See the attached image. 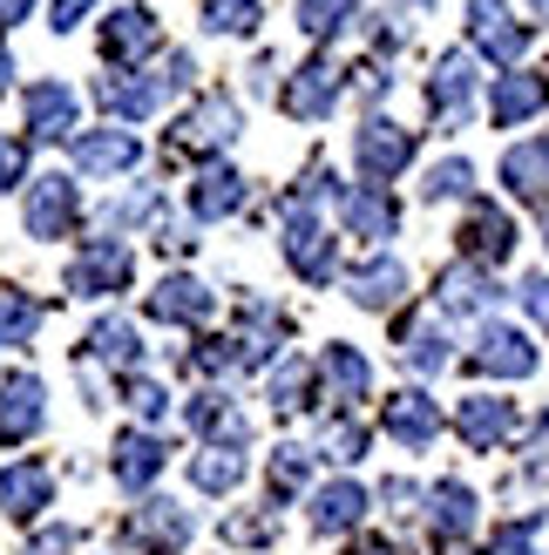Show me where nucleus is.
I'll use <instances>...</instances> for the list:
<instances>
[{"label": "nucleus", "instance_id": "obj_39", "mask_svg": "<svg viewBox=\"0 0 549 555\" xmlns=\"http://www.w3.org/2000/svg\"><path fill=\"white\" fill-rule=\"evenodd\" d=\"M469 190H475V163L448 156V163H434V170H427L421 197H427V204H448V197H469Z\"/></svg>", "mask_w": 549, "mask_h": 555}, {"label": "nucleus", "instance_id": "obj_15", "mask_svg": "<svg viewBox=\"0 0 549 555\" xmlns=\"http://www.w3.org/2000/svg\"><path fill=\"white\" fill-rule=\"evenodd\" d=\"M340 217H346V231L367 237V244H380V237L400 231V204H394L387 183H353L346 197H340Z\"/></svg>", "mask_w": 549, "mask_h": 555}, {"label": "nucleus", "instance_id": "obj_44", "mask_svg": "<svg viewBox=\"0 0 549 555\" xmlns=\"http://www.w3.org/2000/svg\"><path fill=\"white\" fill-rule=\"evenodd\" d=\"M488 555H536V515H529V521H509Z\"/></svg>", "mask_w": 549, "mask_h": 555}, {"label": "nucleus", "instance_id": "obj_51", "mask_svg": "<svg viewBox=\"0 0 549 555\" xmlns=\"http://www.w3.org/2000/svg\"><path fill=\"white\" fill-rule=\"evenodd\" d=\"M27 8H35V0H0V21L14 27V21H27Z\"/></svg>", "mask_w": 549, "mask_h": 555}, {"label": "nucleus", "instance_id": "obj_55", "mask_svg": "<svg viewBox=\"0 0 549 555\" xmlns=\"http://www.w3.org/2000/svg\"><path fill=\"white\" fill-rule=\"evenodd\" d=\"M346 555H380V548H346Z\"/></svg>", "mask_w": 549, "mask_h": 555}, {"label": "nucleus", "instance_id": "obj_49", "mask_svg": "<svg viewBox=\"0 0 549 555\" xmlns=\"http://www.w3.org/2000/svg\"><path fill=\"white\" fill-rule=\"evenodd\" d=\"M81 14H95V0H54V35H75Z\"/></svg>", "mask_w": 549, "mask_h": 555}, {"label": "nucleus", "instance_id": "obj_11", "mask_svg": "<svg viewBox=\"0 0 549 555\" xmlns=\"http://www.w3.org/2000/svg\"><path fill=\"white\" fill-rule=\"evenodd\" d=\"M21 217H27V231H35V237H68L75 217H81V190H75V177H35V183H27Z\"/></svg>", "mask_w": 549, "mask_h": 555}, {"label": "nucleus", "instance_id": "obj_46", "mask_svg": "<svg viewBox=\"0 0 549 555\" xmlns=\"http://www.w3.org/2000/svg\"><path fill=\"white\" fill-rule=\"evenodd\" d=\"M150 210H156V197H150V190H136V197H116V204H108V224H143Z\"/></svg>", "mask_w": 549, "mask_h": 555}, {"label": "nucleus", "instance_id": "obj_37", "mask_svg": "<svg viewBox=\"0 0 549 555\" xmlns=\"http://www.w3.org/2000/svg\"><path fill=\"white\" fill-rule=\"evenodd\" d=\"M353 14H360V0H298V27H306L312 41H333Z\"/></svg>", "mask_w": 549, "mask_h": 555}, {"label": "nucleus", "instance_id": "obj_25", "mask_svg": "<svg viewBox=\"0 0 549 555\" xmlns=\"http://www.w3.org/2000/svg\"><path fill=\"white\" fill-rule=\"evenodd\" d=\"M502 183H509L523 204H549V135L502 150Z\"/></svg>", "mask_w": 549, "mask_h": 555}, {"label": "nucleus", "instance_id": "obj_54", "mask_svg": "<svg viewBox=\"0 0 549 555\" xmlns=\"http://www.w3.org/2000/svg\"><path fill=\"white\" fill-rule=\"evenodd\" d=\"M529 8H536V21H549V0H529Z\"/></svg>", "mask_w": 549, "mask_h": 555}, {"label": "nucleus", "instance_id": "obj_8", "mask_svg": "<svg viewBox=\"0 0 549 555\" xmlns=\"http://www.w3.org/2000/svg\"><path fill=\"white\" fill-rule=\"evenodd\" d=\"M340 81H346V75L325 62V54H312V62H306V68H292V81L279 89V108H285L292 122H319V116H333Z\"/></svg>", "mask_w": 549, "mask_h": 555}, {"label": "nucleus", "instance_id": "obj_6", "mask_svg": "<svg viewBox=\"0 0 549 555\" xmlns=\"http://www.w3.org/2000/svg\"><path fill=\"white\" fill-rule=\"evenodd\" d=\"M469 41L488 54V62L515 68L529 54V27L509 14V0H469Z\"/></svg>", "mask_w": 549, "mask_h": 555}, {"label": "nucleus", "instance_id": "obj_17", "mask_svg": "<svg viewBox=\"0 0 549 555\" xmlns=\"http://www.w3.org/2000/svg\"><path fill=\"white\" fill-rule=\"evenodd\" d=\"M48 502H54V475L35 454H21L8 475H0V508H8V521H41Z\"/></svg>", "mask_w": 549, "mask_h": 555}, {"label": "nucleus", "instance_id": "obj_33", "mask_svg": "<svg viewBox=\"0 0 549 555\" xmlns=\"http://www.w3.org/2000/svg\"><path fill=\"white\" fill-rule=\"evenodd\" d=\"M400 359H407V366H414V373H442L448 366V332L442 325H434V319H407L400 325Z\"/></svg>", "mask_w": 549, "mask_h": 555}, {"label": "nucleus", "instance_id": "obj_9", "mask_svg": "<svg viewBox=\"0 0 549 555\" xmlns=\"http://www.w3.org/2000/svg\"><path fill=\"white\" fill-rule=\"evenodd\" d=\"M469 373L529 379V373H536V346H529V332H515V325H482V332H475V346H469Z\"/></svg>", "mask_w": 549, "mask_h": 555}, {"label": "nucleus", "instance_id": "obj_20", "mask_svg": "<svg viewBox=\"0 0 549 555\" xmlns=\"http://www.w3.org/2000/svg\"><path fill=\"white\" fill-rule=\"evenodd\" d=\"M346 298L360 305V312H394L407 298V264L400 258H373L360 271H346Z\"/></svg>", "mask_w": 549, "mask_h": 555}, {"label": "nucleus", "instance_id": "obj_3", "mask_svg": "<svg viewBox=\"0 0 549 555\" xmlns=\"http://www.w3.org/2000/svg\"><path fill=\"white\" fill-rule=\"evenodd\" d=\"M183 81H190V54H170L163 75H102L95 81V102L108 108V116H123V122H143L163 95L183 89Z\"/></svg>", "mask_w": 549, "mask_h": 555}, {"label": "nucleus", "instance_id": "obj_28", "mask_svg": "<svg viewBox=\"0 0 549 555\" xmlns=\"http://www.w3.org/2000/svg\"><path fill=\"white\" fill-rule=\"evenodd\" d=\"M163 467H170V440L163 434H123L116 440V481L123 488H150Z\"/></svg>", "mask_w": 549, "mask_h": 555}, {"label": "nucleus", "instance_id": "obj_2", "mask_svg": "<svg viewBox=\"0 0 549 555\" xmlns=\"http://www.w3.org/2000/svg\"><path fill=\"white\" fill-rule=\"evenodd\" d=\"M238 129H244L238 95L210 89V95H197V102H190L183 116H177V129H170V156H210V150L238 143Z\"/></svg>", "mask_w": 549, "mask_h": 555}, {"label": "nucleus", "instance_id": "obj_48", "mask_svg": "<svg viewBox=\"0 0 549 555\" xmlns=\"http://www.w3.org/2000/svg\"><path fill=\"white\" fill-rule=\"evenodd\" d=\"M523 305H529V319L549 332V278H523Z\"/></svg>", "mask_w": 549, "mask_h": 555}, {"label": "nucleus", "instance_id": "obj_4", "mask_svg": "<svg viewBox=\"0 0 549 555\" xmlns=\"http://www.w3.org/2000/svg\"><path fill=\"white\" fill-rule=\"evenodd\" d=\"M129 278H136V251L123 237H89L75 251L68 264V292L75 298H108V292H129Z\"/></svg>", "mask_w": 549, "mask_h": 555}, {"label": "nucleus", "instance_id": "obj_35", "mask_svg": "<svg viewBox=\"0 0 549 555\" xmlns=\"http://www.w3.org/2000/svg\"><path fill=\"white\" fill-rule=\"evenodd\" d=\"M312 461H319V448H292L285 440V448L271 454V502H292V494L312 481Z\"/></svg>", "mask_w": 549, "mask_h": 555}, {"label": "nucleus", "instance_id": "obj_24", "mask_svg": "<svg viewBox=\"0 0 549 555\" xmlns=\"http://www.w3.org/2000/svg\"><path fill=\"white\" fill-rule=\"evenodd\" d=\"M150 319H163V325H204V319H210V292H204L190 271H170V278L150 292Z\"/></svg>", "mask_w": 549, "mask_h": 555}, {"label": "nucleus", "instance_id": "obj_29", "mask_svg": "<svg viewBox=\"0 0 549 555\" xmlns=\"http://www.w3.org/2000/svg\"><path fill=\"white\" fill-rule=\"evenodd\" d=\"M502 292H496V278H488L482 264H455V271H442V312H455V319H475V312H488Z\"/></svg>", "mask_w": 549, "mask_h": 555}, {"label": "nucleus", "instance_id": "obj_12", "mask_svg": "<svg viewBox=\"0 0 549 555\" xmlns=\"http://www.w3.org/2000/svg\"><path fill=\"white\" fill-rule=\"evenodd\" d=\"M427 108H434V122L442 129H461L475 116V62L469 54H442L427 75Z\"/></svg>", "mask_w": 549, "mask_h": 555}, {"label": "nucleus", "instance_id": "obj_1", "mask_svg": "<svg viewBox=\"0 0 549 555\" xmlns=\"http://www.w3.org/2000/svg\"><path fill=\"white\" fill-rule=\"evenodd\" d=\"M325 197H333V170H325V163H312V170L298 177V190L285 197V264L306 278V285L333 278V231L319 224Z\"/></svg>", "mask_w": 549, "mask_h": 555}, {"label": "nucleus", "instance_id": "obj_30", "mask_svg": "<svg viewBox=\"0 0 549 555\" xmlns=\"http://www.w3.org/2000/svg\"><path fill=\"white\" fill-rule=\"evenodd\" d=\"M475 488L469 481H434V494H427V521H434V535H469L475 529Z\"/></svg>", "mask_w": 549, "mask_h": 555}, {"label": "nucleus", "instance_id": "obj_34", "mask_svg": "<svg viewBox=\"0 0 549 555\" xmlns=\"http://www.w3.org/2000/svg\"><path fill=\"white\" fill-rule=\"evenodd\" d=\"M244 481V448H204L190 461V488L197 494H231Z\"/></svg>", "mask_w": 549, "mask_h": 555}, {"label": "nucleus", "instance_id": "obj_53", "mask_svg": "<svg viewBox=\"0 0 549 555\" xmlns=\"http://www.w3.org/2000/svg\"><path fill=\"white\" fill-rule=\"evenodd\" d=\"M8 75H14V54H8V41H0V95H8Z\"/></svg>", "mask_w": 549, "mask_h": 555}, {"label": "nucleus", "instance_id": "obj_27", "mask_svg": "<svg viewBox=\"0 0 549 555\" xmlns=\"http://www.w3.org/2000/svg\"><path fill=\"white\" fill-rule=\"evenodd\" d=\"M542 102H549V81L515 68V75H502V81H496V95H488V116H496L502 129H515V122L542 116Z\"/></svg>", "mask_w": 549, "mask_h": 555}, {"label": "nucleus", "instance_id": "obj_45", "mask_svg": "<svg viewBox=\"0 0 549 555\" xmlns=\"http://www.w3.org/2000/svg\"><path fill=\"white\" fill-rule=\"evenodd\" d=\"M27 177V143L21 135H0V190H14Z\"/></svg>", "mask_w": 549, "mask_h": 555}, {"label": "nucleus", "instance_id": "obj_26", "mask_svg": "<svg viewBox=\"0 0 549 555\" xmlns=\"http://www.w3.org/2000/svg\"><path fill=\"white\" fill-rule=\"evenodd\" d=\"M231 210H244V177L231 170V163H204L197 170V183H190V217H231Z\"/></svg>", "mask_w": 549, "mask_h": 555}, {"label": "nucleus", "instance_id": "obj_32", "mask_svg": "<svg viewBox=\"0 0 549 555\" xmlns=\"http://www.w3.org/2000/svg\"><path fill=\"white\" fill-rule=\"evenodd\" d=\"M319 373H325V386H333V400H367V386H373V366L353 346H325L319 352Z\"/></svg>", "mask_w": 549, "mask_h": 555}, {"label": "nucleus", "instance_id": "obj_42", "mask_svg": "<svg viewBox=\"0 0 549 555\" xmlns=\"http://www.w3.org/2000/svg\"><path fill=\"white\" fill-rule=\"evenodd\" d=\"M123 400H129V413H136V421H163V413H170V393H163V386L156 379H143V373H129L123 379Z\"/></svg>", "mask_w": 549, "mask_h": 555}, {"label": "nucleus", "instance_id": "obj_52", "mask_svg": "<svg viewBox=\"0 0 549 555\" xmlns=\"http://www.w3.org/2000/svg\"><path fill=\"white\" fill-rule=\"evenodd\" d=\"M529 454H542V461H549V413L536 421V440H529Z\"/></svg>", "mask_w": 549, "mask_h": 555}, {"label": "nucleus", "instance_id": "obj_31", "mask_svg": "<svg viewBox=\"0 0 549 555\" xmlns=\"http://www.w3.org/2000/svg\"><path fill=\"white\" fill-rule=\"evenodd\" d=\"M89 359H102V366H116L123 379L136 373V359H143V339H136V325L129 319H102L95 332H89V346H81Z\"/></svg>", "mask_w": 549, "mask_h": 555}, {"label": "nucleus", "instance_id": "obj_47", "mask_svg": "<svg viewBox=\"0 0 549 555\" xmlns=\"http://www.w3.org/2000/svg\"><path fill=\"white\" fill-rule=\"evenodd\" d=\"M225 535H231V542H271V521H265V515H231Z\"/></svg>", "mask_w": 549, "mask_h": 555}, {"label": "nucleus", "instance_id": "obj_7", "mask_svg": "<svg viewBox=\"0 0 549 555\" xmlns=\"http://www.w3.org/2000/svg\"><path fill=\"white\" fill-rule=\"evenodd\" d=\"M123 542H129V555H183L190 515H183L177 502H143V508H129Z\"/></svg>", "mask_w": 549, "mask_h": 555}, {"label": "nucleus", "instance_id": "obj_13", "mask_svg": "<svg viewBox=\"0 0 549 555\" xmlns=\"http://www.w3.org/2000/svg\"><path fill=\"white\" fill-rule=\"evenodd\" d=\"M68 156L81 177H129L143 163V143L129 129H89V135H68Z\"/></svg>", "mask_w": 549, "mask_h": 555}, {"label": "nucleus", "instance_id": "obj_10", "mask_svg": "<svg viewBox=\"0 0 549 555\" xmlns=\"http://www.w3.org/2000/svg\"><path fill=\"white\" fill-rule=\"evenodd\" d=\"M515 400H502V393H469L455 406V434L469 440L475 454H496V448H509V434H515Z\"/></svg>", "mask_w": 549, "mask_h": 555}, {"label": "nucleus", "instance_id": "obj_41", "mask_svg": "<svg viewBox=\"0 0 549 555\" xmlns=\"http://www.w3.org/2000/svg\"><path fill=\"white\" fill-rule=\"evenodd\" d=\"M319 454H325V461H340V467H353V461L367 454V427H360V421H325Z\"/></svg>", "mask_w": 549, "mask_h": 555}, {"label": "nucleus", "instance_id": "obj_19", "mask_svg": "<svg viewBox=\"0 0 549 555\" xmlns=\"http://www.w3.org/2000/svg\"><path fill=\"white\" fill-rule=\"evenodd\" d=\"M21 108H27V143H62L75 129V89H62V81H35Z\"/></svg>", "mask_w": 549, "mask_h": 555}, {"label": "nucleus", "instance_id": "obj_36", "mask_svg": "<svg viewBox=\"0 0 549 555\" xmlns=\"http://www.w3.org/2000/svg\"><path fill=\"white\" fill-rule=\"evenodd\" d=\"M271 406L279 413L312 406V366L306 359H279V366H271Z\"/></svg>", "mask_w": 549, "mask_h": 555}, {"label": "nucleus", "instance_id": "obj_22", "mask_svg": "<svg viewBox=\"0 0 549 555\" xmlns=\"http://www.w3.org/2000/svg\"><path fill=\"white\" fill-rule=\"evenodd\" d=\"M367 488L360 481H325L312 494V535H346V529H360L367 521Z\"/></svg>", "mask_w": 549, "mask_h": 555}, {"label": "nucleus", "instance_id": "obj_16", "mask_svg": "<svg viewBox=\"0 0 549 555\" xmlns=\"http://www.w3.org/2000/svg\"><path fill=\"white\" fill-rule=\"evenodd\" d=\"M515 251V224H509V210L496 204H469V217H461V258L469 264H502Z\"/></svg>", "mask_w": 549, "mask_h": 555}, {"label": "nucleus", "instance_id": "obj_43", "mask_svg": "<svg viewBox=\"0 0 549 555\" xmlns=\"http://www.w3.org/2000/svg\"><path fill=\"white\" fill-rule=\"evenodd\" d=\"M231 366H244L238 339H197L190 346V373H231Z\"/></svg>", "mask_w": 549, "mask_h": 555}, {"label": "nucleus", "instance_id": "obj_23", "mask_svg": "<svg viewBox=\"0 0 549 555\" xmlns=\"http://www.w3.org/2000/svg\"><path fill=\"white\" fill-rule=\"evenodd\" d=\"M183 421L204 434V448H244V440H252V421H244L225 393H197L183 406Z\"/></svg>", "mask_w": 549, "mask_h": 555}, {"label": "nucleus", "instance_id": "obj_14", "mask_svg": "<svg viewBox=\"0 0 549 555\" xmlns=\"http://www.w3.org/2000/svg\"><path fill=\"white\" fill-rule=\"evenodd\" d=\"M48 421V386L35 373H14L8 386H0V440L8 448H21V440H35Z\"/></svg>", "mask_w": 549, "mask_h": 555}, {"label": "nucleus", "instance_id": "obj_18", "mask_svg": "<svg viewBox=\"0 0 549 555\" xmlns=\"http://www.w3.org/2000/svg\"><path fill=\"white\" fill-rule=\"evenodd\" d=\"M387 434L400 440L407 454H421V448H434V440H442V406H434L421 386H407V393L387 400Z\"/></svg>", "mask_w": 549, "mask_h": 555}, {"label": "nucleus", "instance_id": "obj_5", "mask_svg": "<svg viewBox=\"0 0 549 555\" xmlns=\"http://www.w3.org/2000/svg\"><path fill=\"white\" fill-rule=\"evenodd\" d=\"M414 150H421V135L400 129V122H387V116H367L360 135H353V163H360L367 183H394L407 163H414Z\"/></svg>", "mask_w": 549, "mask_h": 555}, {"label": "nucleus", "instance_id": "obj_38", "mask_svg": "<svg viewBox=\"0 0 549 555\" xmlns=\"http://www.w3.org/2000/svg\"><path fill=\"white\" fill-rule=\"evenodd\" d=\"M41 332V305L21 292H0V346H27Z\"/></svg>", "mask_w": 549, "mask_h": 555}, {"label": "nucleus", "instance_id": "obj_40", "mask_svg": "<svg viewBox=\"0 0 549 555\" xmlns=\"http://www.w3.org/2000/svg\"><path fill=\"white\" fill-rule=\"evenodd\" d=\"M258 0H210L204 8V27L210 35H258Z\"/></svg>", "mask_w": 549, "mask_h": 555}, {"label": "nucleus", "instance_id": "obj_21", "mask_svg": "<svg viewBox=\"0 0 549 555\" xmlns=\"http://www.w3.org/2000/svg\"><path fill=\"white\" fill-rule=\"evenodd\" d=\"M156 14L150 8H116L102 21V54L108 62H143V54H156Z\"/></svg>", "mask_w": 549, "mask_h": 555}, {"label": "nucleus", "instance_id": "obj_50", "mask_svg": "<svg viewBox=\"0 0 549 555\" xmlns=\"http://www.w3.org/2000/svg\"><path fill=\"white\" fill-rule=\"evenodd\" d=\"M75 548V529H41L35 535V555H68Z\"/></svg>", "mask_w": 549, "mask_h": 555}]
</instances>
